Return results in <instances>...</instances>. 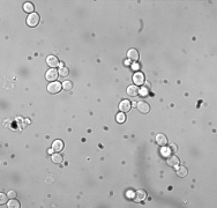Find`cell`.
I'll use <instances>...</instances> for the list:
<instances>
[{
	"mask_svg": "<svg viewBox=\"0 0 217 208\" xmlns=\"http://www.w3.org/2000/svg\"><path fill=\"white\" fill-rule=\"evenodd\" d=\"M7 195H8V198H12V199H14V198L16 197V192H14V191H9V192L7 193Z\"/></svg>",
	"mask_w": 217,
	"mask_h": 208,
	"instance_id": "cb8c5ba5",
	"label": "cell"
},
{
	"mask_svg": "<svg viewBox=\"0 0 217 208\" xmlns=\"http://www.w3.org/2000/svg\"><path fill=\"white\" fill-rule=\"evenodd\" d=\"M140 94V89L137 86H129L127 87V95H129L130 97H135Z\"/></svg>",
	"mask_w": 217,
	"mask_h": 208,
	"instance_id": "9c48e42d",
	"label": "cell"
},
{
	"mask_svg": "<svg viewBox=\"0 0 217 208\" xmlns=\"http://www.w3.org/2000/svg\"><path fill=\"white\" fill-rule=\"evenodd\" d=\"M62 89V83H60V82H58V81H53V82H51L49 86H47V91L50 92V94H58V92H60V90Z\"/></svg>",
	"mask_w": 217,
	"mask_h": 208,
	"instance_id": "7a4b0ae2",
	"label": "cell"
},
{
	"mask_svg": "<svg viewBox=\"0 0 217 208\" xmlns=\"http://www.w3.org/2000/svg\"><path fill=\"white\" fill-rule=\"evenodd\" d=\"M130 108H132V103H130L128 99L121 101L120 104H119V109H120L121 112H128V111L130 110Z\"/></svg>",
	"mask_w": 217,
	"mask_h": 208,
	"instance_id": "8992f818",
	"label": "cell"
},
{
	"mask_svg": "<svg viewBox=\"0 0 217 208\" xmlns=\"http://www.w3.org/2000/svg\"><path fill=\"white\" fill-rule=\"evenodd\" d=\"M146 198H147V193H146V191H143V190H139V191H136V193H135L134 201H135V202H140V201L144 200Z\"/></svg>",
	"mask_w": 217,
	"mask_h": 208,
	"instance_id": "ba28073f",
	"label": "cell"
},
{
	"mask_svg": "<svg viewBox=\"0 0 217 208\" xmlns=\"http://www.w3.org/2000/svg\"><path fill=\"white\" fill-rule=\"evenodd\" d=\"M39 15L37 14V13H31V14H29V16L27 18V25L29 26V27H31V28H33V27H36L38 23H39Z\"/></svg>",
	"mask_w": 217,
	"mask_h": 208,
	"instance_id": "6da1fadb",
	"label": "cell"
},
{
	"mask_svg": "<svg viewBox=\"0 0 217 208\" xmlns=\"http://www.w3.org/2000/svg\"><path fill=\"white\" fill-rule=\"evenodd\" d=\"M127 58H128V60H132V61H137V59H139V52L135 49H130L127 52Z\"/></svg>",
	"mask_w": 217,
	"mask_h": 208,
	"instance_id": "30bf717a",
	"label": "cell"
},
{
	"mask_svg": "<svg viewBox=\"0 0 217 208\" xmlns=\"http://www.w3.org/2000/svg\"><path fill=\"white\" fill-rule=\"evenodd\" d=\"M167 164L170 167H178L179 164V158L177 156H169L167 157Z\"/></svg>",
	"mask_w": 217,
	"mask_h": 208,
	"instance_id": "7c38bea8",
	"label": "cell"
},
{
	"mask_svg": "<svg viewBox=\"0 0 217 208\" xmlns=\"http://www.w3.org/2000/svg\"><path fill=\"white\" fill-rule=\"evenodd\" d=\"M156 142H157L159 146L164 147V146H166V144H167V138H166L164 134H157V135H156Z\"/></svg>",
	"mask_w": 217,
	"mask_h": 208,
	"instance_id": "8fae6325",
	"label": "cell"
},
{
	"mask_svg": "<svg viewBox=\"0 0 217 208\" xmlns=\"http://www.w3.org/2000/svg\"><path fill=\"white\" fill-rule=\"evenodd\" d=\"M62 148H63L62 141H60V140L53 141V144H52V149H53L54 151H60V150H62Z\"/></svg>",
	"mask_w": 217,
	"mask_h": 208,
	"instance_id": "4fadbf2b",
	"label": "cell"
},
{
	"mask_svg": "<svg viewBox=\"0 0 217 208\" xmlns=\"http://www.w3.org/2000/svg\"><path fill=\"white\" fill-rule=\"evenodd\" d=\"M144 86H146L147 88H150V83H149V82H146V83H144Z\"/></svg>",
	"mask_w": 217,
	"mask_h": 208,
	"instance_id": "4316f807",
	"label": "cell"
},
{
	"mask_svg": "<svg viewBox=\"0 0 217 208\" xmlns=\"http://www.w3.org/2000/svg\"><path fill=\"white\" fill-rule=\"evenodd\" d=\"M7 198H8L7 194L1 193V194H0V205H5V204H7Z\"/></svg>",
	"mask_w": 217,
	"mask_h": 208,
	"instance_id": "44dd1931",
	"label": "cell"
},
{
	"mask_svg": "<svg viewBox=\"0 0 217 208\" xmlns=\"http://www.w3.org/2000/svg\"><path fill=\"white\" fill-rule=\"evenodd\" d=\"M170 149H171V150H173V151H177V146H176V145H171Z\"/></svg>",
	"mask_w": 217,
	"mask_h": 208,
	"instance_id": "484cf974",
	"label": "cell"
},
{
	"mask_svg": "<svg viewBox=\"0 0 217 208\" xmlns=\"http://www.w3.org/2000/svg\"><path fill=\"white\" fill-rule=\"evenodd\" d=\"M148 92H149V91H148V88H146V87L140 90V94H141L142 96H147V95H148Z\"/></svg>",
	"mask_w": 217,
	"mask_h": 208,
	"instance_id": "603a6c76",
	"label": "cell"
},
{
	"mask_svg": "<svg viewBox=\"0 0 217 208\" xmlns=\"http://www.w3.org/2000/svg\"><path fill=\"white\" fill-rule=\"evenodd\" d=\"M72 88H73V83H72V81L66 80V81H63V82H62V89L70 90Z\"/></svg>",
	"mask_w": 217,
	"mask_h": 208,
	"instance_id": "d6986e66",
	"label": "cell"
},
{
	"mask_svg": "<svg viewBox=\"0 0 217 208\" xmlns=\"http://www.w3.org/2000/svg\"><path fill=\"white\" fill-rule=\"evenodd\" d=\"M46 64H47L51 68H54V67H57V66L59 65V60H58L57 57H54V56H49V57L46 58Z\"/></svg>",
	"mask_w": 217,
	"mask_h": 208,
	"instance_id": "52a82bcc",
	"label": "cell"
},
{
	"mask_svg": "<svg viewBox=\"0 0 217 208\" xmlns=\"http://www.w3.org/2000/svg\"><path fill=\"white\" fill-rule=\"evenodd\" d=\"M116 119H117V121H118L119 124H123V123H125V121H126V116H125L124 112H120V113H118V115H117Z\"/></svg>",
	"mask_w": 217,
	"mask_h": 208,
	"instance_id": "ffe728a7",
	"label": "cell"
},
{
	"mask_svg": "<svg viewBox=\"0 0 217 208\" xmlns=\"http://www.w3.org/2000/svg\"><path fill=\"white\" fill-rule=\"evenodd\" d=\"M187 174H188V171H187V169L185 167H179V168L177 169V175H178L179 177H186Z\"/></svg>",
	"mask_w": 217,
	"mask_h": 208,
	"instance_id": "2e32d148",
	"label": "cell"
},
{
	"mask_svg": "<svg viewBox=\"0 0 217 208\" xmlns=\"http://www.w3.org/2000/svg\"><path fill=\"white\" fill-rule=\"evenodd\" d=\"M133 82L135 86H141L144 83V75L140 72H136L134 75H133Z\"/></svg>",
	"mask_w": 217,
	"mask_h": 208,
	"instance_id": "5b68a950",
	"label": "cell"
},
{
	"mask_svg": "<svg viewBox=\"0 0 217 208\" xmlns=\"http://www.w3.org/2000/svg\"><path fill=\"white\" fill-rule=\"evenodd\" d=\"M135 106H136V109L141 112V113H148L149 111H150V106H149V104L148 103H146V102H143V101H141V102H139V103H136L135 104Z\"/></svg>",
	"mask_w": 217,
	"mask_h": 208,
	"instance_id": "277c9868",
	"label": "cell"
},
{
	"mask_svg": "<svg viewBox=\"0 0 217 208\" xmlns=\"http://www.w3.org/2000/svg\"><path fill=\"white\" fill-rule=\"evenodd\" d=\"M52 162L53 163H56V164H59V163H61L62 162V156L60 155V154H53L52 155Z\"/></svg>",
	"mask_w": 217,
	"mask_h": 208,
	"instance_id": "e0dca14e",
	"label": "cell"
},
{
	"mask_svg": "<svg viewBox=\"0 0 217 208\" xmlns=\"http://www.w3.org/2000/svg\"><path fill=\"white\" fill-rule=\"evenodd\" d=\"M132 68H133L134 71H137V69L140 68V66H139L137 64H133V65H132Z\"/></svg>",
	"mask_w": 217,
	"mask_h": 208,
	"instance_id": "d4e9b609",
	"label": "cell"
},
{
	"mask_svg": "<svg viewBox=\"0 0 217 208\" xmlns=\"http://www.w3.org/2000/svg\"><path fill=\"white\" fill-rule=\"evenodd\" d=\"M23 11L26 12V13H33V11H35V6H33V4L32 2H26L24 5H23Z\"/></svg>",
	"mask_w": 217,
	"mask_h": 208,
	"instance_id": "9a60e30c",
	"label": "cell"
},
{
	"mask_svg": "<svg viewBox=\"0 0 217 208\" xmlns=\"http://www.w3.org/2000/svg\"><path fill=\"white\" fill-rule=\"evenodd\" d=\"M7 206L9 208H19L20 207V202L17 200H15V199H12L10 201H8Z\"/></svg>",
	"mask_w": 217,
	"mask_h": 208,
	"instance_id": "ac0fdd59",
	"label": "cell"
},
{
	"mask_svg": "<svg viewBox=\"0 0 217 208\" xmlns=\"http://www.w3.org/2000/svg\"><path fill=\"white\" fill-rule=\"evenodd\" d=\"M58 73H59V76H61V78H66V76H68V74H69V71H68L67 67H65V66L61 64L60 67H59Z\"/></svg>",
	"mask_w": 217,
	"mask_h": 208,
	"instance_id": "5bb4252c",
	"label": "cell"
},
{
	"mask_svg": "<svg viewBox=\"0 0 217 208\" xmlns=\"http://www.w3.org/2000/svg\"><path fill=\"white\" fill-rule=\"evenodd\" d=\"M58 75H59V73H58V71H57L56 68H50V69L46 72V74H45V79H46L47 81H50V82H53V81L57 80Z\"/></svg>",
	"mask_w": 217,
	"mask_h": 208,
	"instance_id": "3957f363",
	"label": "cell"
},
{
	"mask_svg": "<svg viewBox=\"0 0 217 208\" xmlns=\"http://www.w3.org/2000/svg\"><path fill=\"white\" fill-rule=\"evenodd\" d=\"M170 151H171L170 149L165 148V146H164V147L162 148V151H160V153H162V155H163V156H166V157H169V154H170Z\"/></svg>",
	"mask_w": 217,
	"mask_h": 208,
	"instance_id": "7402d4cb",
	"label": "cell"
}]
</instances>
